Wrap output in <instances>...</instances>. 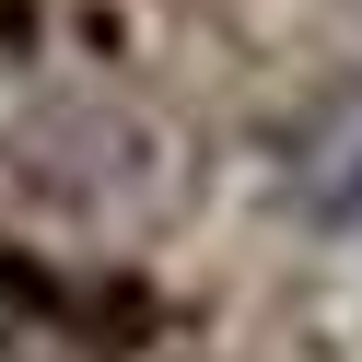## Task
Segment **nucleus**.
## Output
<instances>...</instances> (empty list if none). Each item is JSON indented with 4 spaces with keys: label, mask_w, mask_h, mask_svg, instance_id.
<instances>
[{
    "label": "nucleus",
    "mask_w": 362,
    "mask_h": 362,
    "mask_svg": "<svg viewBox=\"0 0 362 362\" xmlns=\"http://www.w3.org/2000/svg\"><path fill=\"white\" fill-rule=\"evenodd\" d=\"M269 175H281V199L304 222H362V71L351 82H315L304 105L281 117V141H269Z\"/></svg>",
    "instance_id": "1"
}]
</instances>
